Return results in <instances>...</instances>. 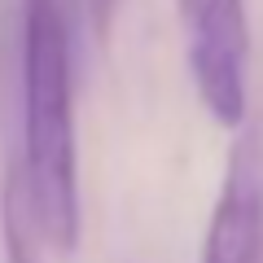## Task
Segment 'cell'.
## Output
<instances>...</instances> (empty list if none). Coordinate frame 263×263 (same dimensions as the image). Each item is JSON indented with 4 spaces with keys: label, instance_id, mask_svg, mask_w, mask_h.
<instances>
[{
    "label": "cell",
    "instance_id": "6da1fadb",
    "mask_svg": "<svg viewBox=\"0 0 263 263\" xmlns=\"http://www.w3.org/2000/svg\"><path fill=\"white\" fill-rule=\"evenodd\" d=\"M31 228L57 254L79 246L75 79L62 0H22V162Z\"/></svg>",
    "mask_w": 263,
    "mask_h": 263
},
{
    "label": "cell",
    "instance_id": "3957f363",
    "mask_svg": "<svg viewBox=\"0 0 263 263\" xmlns=\"http://www.w3.org/2000/svg\"><path fill=\"white\" fill-rule=\"evenodd\" d=\"M202 263H263V184L250 154L237 149L206 219Z\"/></svg>",
    "mask_w": 263,
    "mask_h": 263
},
{
    "label": "cell",
    "instance_id": "7a4b0ae2",
    "mask_svg": "<svg viewBox=\"0 0 263 263\" xmlns=\"http://www.w3.org/2000/svg\"><path fill=\"white\" fill-rule=\"evenodd\" d=\"M184 31V62L193 88L219 127L237 132L250 110L246 66H250V22L241 0H176Z\"/></svg>",
    "mask_w": 263,
    "mask_h": 263
},
{
    "label": "cell",
    "instance_id": "277c9868",
    "mask_svg": "<svg viewBox=\"0 0 263 263\" xmlns=\"http://www.w3.org/2000/svg\"><path fill=\"white\" fill-rule=\"evenodd\" d=\"M31 215L27 202H22V184L18 171L5 180V202H0V237H5V263H40L35 250H31Z\"/></svg>",
    "mask_w": 263,
    "mask_h": 263
},
{
    "label": "cell",
    "instance_id": "5b68a950",
    "mask_svg": "<svg viewBox=\"0 0 263 263\" xmlns=\"http://www.w3.org/2000/svg\"><path fill=\"white\" fill-rule=\"evenodd\" d=\"M88 9H92V27H97V35H105V31H110V22H114L119 0H88Z\"/></svg>",
    "mask_w": 263,
    "mask_h": 263
}]
</instances>
